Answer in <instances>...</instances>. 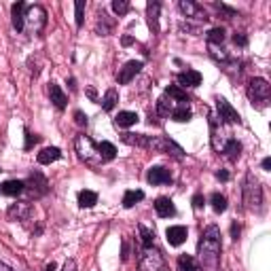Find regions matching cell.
I'll use <instances>...</instances> for the list:
<instances>
[{
    "mask_svg": "<svg viewBox=\"0 0 271 271\" xmlns=\"http://www.w3.org/2000/svg\"><path fill=\"white\" fill-rule=\"evenodd\" d=\"M49 93H51V102L55 104V108L64 110V108H66V102H68V97H66V93L62 91V87H60V85L51 83V87H49Z\"/></svg>",
    "mask_w": 271,
    "mask_h": 271,
    "instance_id": "ffe728a7",
    "label": "cell"
},
{
    "mask_svg": "<svg viewBox=\"0 0 271 271\" xmlns=\"http://www.w3.org/2000/svg\"><path fill=\"white\" fill-rule=\"evenodd\" d=\"M210 55L216 62H227V60H229V53H227L220 45H210Z\"/></svg>",
    "mask_w": 271,
    "mask_h": 271,
    "instance_id": "836d02e7",
    "label": "cell"
},
{
    "mask_svg": "<svg viewBox=\"0 0 271 271\" xmlns=\"http://www.w3.org/2000/svg\"><path fill=\"white\" fill-rule=\"evenodd\" d=\"M167 235V241H169V246H180L187 241V227H182V225H174V227H169V229L165 231Z\"/></svg>",
    "mask_w": 271,
    "mask_h": 271,
    "instance_id": "7c38bea8",
    "label": "cell"
},
{
    "mask_svg": "<svg viewBox=\"0 0 271 271\" xmlns=\"http://www.w3.org/2000/svg\"><path fill=\"white\" fill-rule=\"evenodd\" d=\"M26 3H15L11 7V15H13V28H15L17 32L23 30V21H26Z\"/></svg>",
    "mask_w": 271,
    "mask_h": 271,
    "instance_id": "9a60e30c",
    "label": "cell"
},
{
    "mask_svg": "<svg viewBox=\"0 0 271 271\" xmlns=\"http://www.w3.org/2000/svg\"><path fill=\"white\" fill-rule=\"evenodd\" d=\"M0 271H13L9 265H5V263H0Z\"/></svg>",
    "mask_w": 271,
    "mask_h": 271,
    "instance_id": "bcb514c9",
    "label": "cell"
},
{
    "mask_svg": "<svg viewBox=\"0 0 271 271\" xmlns=\"http://www.w3.org/2000/svg\"><path fill=\"white\" fill-rule=\"evenodd\" d=\"M75 15H77V26H83V19H85V3L83 0H77L75 3Z\"/></svg>",
    "mask_w": 271,
    "mask_h": 271,
    "instance_id": "8d00e7d4",
    "label": "cell"
},
{
    "mask_svg": "<svg viewBox=\"0 0 271 271\" xmlns=\"http://www.w3.org/2000/svg\"><path fill=\"white\" fill-rule=\"evenodd\" d=\"M146 149L172 155L174 159H182V157H184V151L176 144V142H172L169 138H161V136H146Z\"/></svg>",
    "mask_w": 271,
    "mask_h": 271,
    "instance_id": "277c9868",
    "label": "cell"
},
{
    "mask_svg": "<svg viewBox=\"0 0 271 271\" xmlns=\"http://www.w3.org/2000/svg\"><path fill=\"white\" fill-rule=\"evenodd\" d=\"M220 231L218 227L210 225L199 239L197 254H199V269L204 271H218L220 267Z\"/></svg>",
    "mask_w": 271,
    "mask_h": 271,
    "instance_id": "6da1fadb",
    "label": "cell"
},
{
    "mask_svg": "<svg viewBox=\"0 0 271 271\" xmlns=\"http://www.w3.org/2000/svg\"><path fill=\"white\" fill-rule=\"evenodd\" d=\"M172 119L178 121V123H187V121H191V108H189L187 104H180L178 108L172 110Z\"/></svg>",
    "mask_w": 271,
    "mask_h": 271,
    "instance_id": "4316f807",
    "label": "cell"
},
{
    "mask_svg": "<svg viewBox=\"0 0 271 271\" xmlns=\"http://www.w3.org/2000/svg\"><path fill=\"white\" fill-rule=\"evenodd\" d=\"M180 11L184 13V15H187V17H195V19H208V15H206V11L202 9V7H199L197 3H193V0H180Z\"/></svg>",
    "mask_w": 271,
    "mask_h": 271,
    "instance_id": "30bf717a",
    "label": "cell"
},
{
    "mask_svg": "<svg viewBox=\"0 0 271 271\" xmlns=\"http://www.w3.org/2000/svg\"><path fill=\"white\" fill-rule=\"evenodd\" d=\"M216 178H218V180H223V182H227V180H229V172H225V169H220V172H216Z\"/></svg>",
    "mask_w": 271,
    "mask_h": 271,
    "instance_id": "ee69618b",
    "label": "cell"
},
{
    "mask_svg": "<svg viewBox=\"0 0 271 271\" xmlns=\"http://www.w3.org/2000/svg\"><path fill=\"white\" fill-rule=\"evenodd\" d=\"M216 108H218V115L225 123H239V115H237V110L227 102L225 97H218L216 100Z\"/></svg>",
    "mask_w": 271,
    "mask_h": 271,
    "instance_id": "ba28073f",
    "label": "cell"
},
{
    "mask_svg": "<svg viewBox=\"0 0 271 271\" xmlns=\"http://www.w3.org/2000/svg\"><path fill=\"white\" fill-rule=\"evenodd\" d=\"M239 231H241V229H239V225H237V223H233V225H231V237H233V239H237V237H239Z\"/></svg>",
    "mask_w": 271,
    "mask_h": 271,
    "instance_id": "b9f144b4",
    "label": "cell"
},
{
    "mask_svg": "<svg viewBox=\"0 0 271 271\" xmlns=\"http://www.w3.org/2000/svg\"><path fill=\"white\" fill-rule=\"evenodd\" d=\"M97 204V193L93 191H81L79 193V206L81 208H93Z\"/></svg>",
    "mask_w": 271,
    "mask_h": 271,
    "instance_id": "d4e9b609",
    "label": "cell"
},
{
    "mask_svg": "<svg viewBox=\"0 0 271 271\" xmlns=\"http://www.w3.org/2000/svg\"><path fill=\"white\" fill-rule=\"evenodd\" d=\"M75 117H77V123H79V125H85V123H87V117H85L81 110H77V112H75Z\"/></svg>",
    "mask_w": 271,
    "mask_h": 271,
    "instance_id": "ab89813d",
    "label": "cell"
},
{
    "mask_svg": "<svg viewBox=\"0 0 271 271\" xmlns=\"http://www.w3.org/2000/svg\"><path fill=\"white\" fill-rule=\"evenodd\" d=\"M155 210H157V214H159L161 218H169V216H174L176 214V208H174V204L169 202L167 197H159L155 202Z\"/></svg>",
    "mask_w": 271,
    "mask_h": 271,
    "instance_id": "2e32d148",
    "label": "cell"
},
{
    "mask_svg": "<svg viewBox=\"0 0 271 271\" xmlns=\"http://www.w3.org/2000/svg\"><path fill=\"white\" fill-rule=\"evenodd\" d=\"M244 202L248 204L250 210L259 208L261 202H263V191H261V184L252 174L246 176V182H244Z\"/></svg>",
    "mask_w": 271,
    "mask_h": 271,
    "instance_id": "5b68a950",
    "label": "cell"
},
{
    "mask_svg": "<svg viewBox=\"0 0 271 271\" xmlns=\"http://www.w3.org/2000/svg\"><path fill=\"white\" fill-rule=\"evenodd\" d=\"M138 261H140V267L144 269V271H161L163 269V256L159 250H155L153 246L149 248H142L140 256H138Z\"/></svg>",
    "mask_w": 271,
    "mask_h": 271,
    "instance_id": "8992f818",
    "label": "cell"
},
{
    "mask_svg": "<svg viewBox=\"0 0 271 271\" xmlns=\"http://www.w3.org/2000/svg\"><path fill=\"white\" fill-rule=\"evenodd\" d=\"M159 3H149V21H151V28L153 30H157V28H159Z\"/></svg>",
    "mask_w": 271,
    "mask_h": 271,
    "instance_id": "d6a6232c",
    "label": "cell"
},
{
    "mask_svg": "<svg viewBox=\"0 0 271 271\" xmlns=\"http://www.w3.org/2000/svg\"><path fill=\"white\" fill-rule=\"evenodd\" d=\"M55 267H58L55 263H49V265H47V271H55Z\"/></svg>",
    "mask_w": 271,
    "mask_h": 271,
    "instance_id": "7dc6e473",
    "label": "cell"
},
{
    "mask_svg": "<svg viewBox=\"0 0 271 271\" xmlns=\"http://www.w3.org/2000/svg\"><path fill=\"white\" fill-rule=\"evenodd\" d=\"M117 102H119V93H117V89H108L106 95L102 97V102H100V104H102L104 110H112V108L117 106Z\"/></svg>",
    "mask_w": 271,
    "mask_h": 271,
    "instance_id": "f1b7e54d",
    "label": "cell"
},
{
    "mask_svg": "<svg viewBox=\"0 0 271 271\" xmlns=\"http://www.w3.org/2000/svg\"><path fill=\"white\" fill-rule=\"evenodd\" d=\"M146 178H149L151 184H169V182H172V174H169V169H165L161 165L151 167Z\"/></svg>",
    "mask_w": 271,
    "mask_h": 271,
    "instance_id": "8fae6325",
    "label": "cell"
},
{
    "mask_svg": "<svg viewBox=\"0 0 271 271\" xmlns=\"http://www.w3.org/2000/svg\"><path fill=\"white\" fill-rule=\"evenodd\" d=\"M165 95H167L169 100H176V102H180V104H187V102H189L187 91H182L180 87H176V85H169V87L165 89Z\"/></svg>",
    "mask_w": 271,
    "mask_h": 271,
    "instance_id": "cb8c5ba5",
    "label": "cell"
},
{
    "mask_svg": "<svg viewBox=\"0 0 271 271\" xmlns=\"http://www.w3.org/2000/svg\"><path fill=\"white\" fill-rule=\"evenodd\" d=\"M47 26V11L40 5H32L26 9V21H23V30L30 36H38L42 32V28Z\"/></svg>",
    "mask_w": 271,
    "mask_h": 271,
    "instance_id": "7a4b0ae2",
    "label": "cell"
},
{
    "mask_svg": "<svg viewBox=\"0 0 271 271\" xmlns=\"http://www.w3.org/2000/svg\"><path fill=\"white\" fill-rule=\"evenodd\" d=\"M233 40H235V45H239V47H244L246 42H248V38H246L244 34H235V36H233Z\"/></svg>",
    "mask_w": 271,
    "mask_h": 271,
    "instance_id": "f35d334b",
    "label": "cell"
},
{
    "mask_svg": "<svg viewBox=\"0 0 271 271\" xmlns=\"http://www.w3.org/2000/svg\"><path fill=\"white\" fill-rule=\"evenodd\" d=\"M115 123H117V127H132L138 123V115L132 110H123L115 117Z\"/></svg>",
    "mask_w": 271,
    "mask_h": 271,
    "instance_id": "44dd1931",
    "label": "cell"
},
{
    "mask_svg": "<svg viewBox=\"0 0 271 271\" xmlns=\"http://www.w3.org/2000/svg\"><path fill=\"white\" fill-rule=\"evenodd\" d=\"M223 153H225L227 157H229L231 161H235L237 157H239V153H241V144H239L237 140L229 138V140H227V144H225V149H223Z\"/></svg>",
    "mask_w": 271,
    "mask_h": 271,
    "instance_id": "7402d4cb",
    "label": "cell"
},
{
    "mask_svg": "<svg viewBox=\"0 0 271 271\" xmlns=\"http://www.w3.org/2000/svg\"><path fill=\"white\" fill-rule=\"evenodd\" d=\"M75 149H77L79 157H81L85 163H89V165H100V163H104L102 155H100V151H97V144H95V142H93L89 136H77Z\"/></svg>",
    "mask_w": 271,
    "mask_h": 271,
    "instance_id": "3957f363",
    "label": "cell"
},
{
    "mask_svg": "<svg viewBox=\"0 0 271 271\" xmlns=\"http://www.w3.org/2000/svg\"><path fill=\"white\" fill-rule=\"evenodd\" d=\"M178 269L180 271H199V265H197V261L193 259V256L182 254L178 259Z\"/></svg>",
    "mask_w": 271,
    "mask_h": 271,
    "instance_id": "f546056e",
    "label": "cell"
},
{
    "mask_svg": "<svg viewBox=\"0 0 271 271\" xmlns=\"http://www.w3.org/2000/svg\"><path fill=\"white\" fill-rule=\"evenodd\" d=\"M142 199H144V193H142L140 189L127 191V193L123 195V206H125V208H134L138 202H142Z\"/></svg>",
    "mask_w": 271,
    "mask_h": 271,
    "instance_id": "484cf974",
    "label": "cell"
},
{
    "mask_svg": "<svg viewBox=\"0 0 271 271\" xmlns=\"http://www.w3.org/2000/svg\"><path fill=\"white\" fill-rule=\"evenodd\" d=\"M227 32L223 30V28H212V30L208 32V40H210V45H223L225 42V36Z\"/></svg>",
    "mask_w": 271,
    "mask_h": 271,
    "instance_id": "1f68e13d",
    "label": "cell"
},
{
    "mask_svg": "<svg viewBox=\"0 0 271 271\" xmlns=\"http://www.w3.org/2000/svg\"><path fill=\"white\" fill-rule=\"evenodd\" d=\"M26 149H32V144H36L38 142V136H32V134H26Z\"/></svg>",
    "mask_w": 271,
    "mask_h": 271,
    "instance_id": "74e56055",
    "label": "cell"
},
{
    "mask_svg": "<svg viewBox=\"0 0 271 271\" xmlns=\"http://www.w3.org/2000/svg\"><path fill=\"white\" fill-rule=\"evenodd\" d=\"M112 11H115L117 15H125V13L130 11V3H127V0H115V3H112Z\"/></svg>",
    "mask_w": 271,
    "mask_h": 271,
    "instance_id": "d590c367",
    "label": "cell"
},
{
    "mask_svg": "<svg viewBox=\"0 0 271 271\" xmlns=\"http://www.w3.org/2000/svg\"><path fill=\"white\" fill-rule=\"evenodd\" d=\"M26 189H30L34 197L45 195V193H47V180H45V176H42L40 172H34L32 178H30V182L26 184Z\"/></svg>",
    "mask_w": 271,
    "mask_h": 271,
    "instance_id": "4fadbf2b",
    "label": "cell"
},
{
    "mask_svg": "<svg viewBox=\"0 0 271 271\" xmlns=\"http://www.w3.org/2000/svg\"><path fill=\"white\" fill-rule=\"evenodd\" d=\"M142 70V62H136V60H132V62H127L121 70H119V75H117V81L121 83V85H125V83H130L138 72Z\"/></svg>",
    "mask_w": 271,
    "mask_h": 271,
    "instance_id": "9c48e42d",
    "label": "cell"
},
{
    "mask_svg": "<svg viewBox=\"0 0 271 271\" xmlns=\"http://www.w3.org/2000/svg\"><path fill=\"white\" fill-rule=\"evenodd\" d=\"M62 271H79V269H77V263L75 261H66V265H64Z\"/></svg>",
    "mask_w": 271,
    "mask_h": 271,
    "instance_id": "60d3db41",
    "label": "cell"
},
{
    "mask_svg": "<svg viewBox=\"0 0 271 271\" xmlns=\"http://www.w3.org/2000/svg\"><path fill=\"white\" fill-rule=\"evenodd\" d=\"M23 191H26V182L23 180H7L3 187H0V193H3V195H11V197H17Z\"/></svg>",
    "mask_w": 271,
    "mask_h": 271,
    "instance_id": "ac0fdd59",
    "label": "cell"
},
{
    "mask_svg": "<svg viewBox=\"0 0 271 271\" xmlns=\"http://www.w3.org/2000/svg\"><path fill=\"white\" fill-rule=\"evenodd\" d=\"M172 110H174V104H172V100H167V95H161L157 100V112H159V117H169Z\"/></svg>",
    "mask_w": 271,
    "mask_h": 271,
    "instance_id": "603a6c76",
    "label": "cell"
},
{
    "mask_svg": "<svg viewBox=\"0 0 271 271\" xmlns=\"http://www.w3.org/2000/svg\"><path fill=\"white\" fill-rule=\"evenodd\" d=\"M62 157V151L60 149H55V146H49V149H42L40 153H38V163H42V165H49V163H53V161H58Z\"/></svg>",
    "mask_w": 271,
    "mask_h": 271,
    "instance_id": "d6986e66",
    "label": "cell"
},
{
    "mask_svg": "<svg viewBox=\"0 0 271 271\" xmlns=\"http://www.w3.org/2000/svg\"><path fill=\"white\" fill-rule=\"evenodd\" d=\"M210 204H212V208H214V212H225L227 210V197L225 195H220V193H212V197H210Z\"/></svg>",
    "mask_w": 271,
    "mask_h": 271,
    "instance_id": "4dcf8cb0",
    "label": "cell"
},
{
    "mask_svg": "<svg viewBox=\"0 0 271 271\" xmlns=\"http://www.w3.org/2000/svg\"><path fill=\"white\" fill-rule=\"evenodd\" d=\"M204 206V197L202 195H195L193 197V208H202Z\"/></svg>",
    "mask_w": 271,
    "mask_h": 271,
    "instance_id": "7bdbcfd3",
    "label": "cell"
},
{
    "mask_svg": "<svg viewBox=\"0 0 271 271\" xmlns=\"http://www.w3.org/2000/svg\"><path fill=\"white\" fill-rule=\"evenodd\" d=\"M138 231H140V235H142V246H144V248L153 246V237H155L153 231H149L144 225H140V227H138Z\"/></svg>",
    "mask_w": 271,
    "mask_h": 271,
    "instance_id": "e575fe53",
    "label": "cell"
},
{
    "mask_svg": "<svg viewBox=\"0 0 271 271\" xmlns=\"http://www.w3.org/2000/svg\"><path fill=\"white\" fill-rule=\"evenodd\" d=\"M263 169H265V172H269V169H271V159H269V157H265V159H263Z\"/></svg>",
    "mask_w": 271,
    "mask_h": 271,
    "instance_id": "f6af8a7d",
    "label": "cell"
},
{
    "mask_svg": "<svg viewBox=\"0 0 271 271\" xmlns=\"http://www.w3.org/2000/svg\"><path fill=\"white\" fill-rule=\"evenodd\" d=\"M271 93V87L265 79H252L248 83V97L252 102H267Z\"/></svg>",
    "mask_w": 271,
    "mask_h": 271,
    "instance_id": "52a82bcc",
    "label": "cell"
},
{
    "mask_svg": "<svg viewBox=\"0 0 271 271\" xmlns=\"http://www.w3.org/2000/svg\"><path fill=\"white\" fill-rule=\"evenodd\" d=\"M30 214H32V208L28 202H17L9 208V218H13V220H26Z\"/></svg>",
    "mask_w": 271,
    "mask_h": 271,
    "instance_id": "5bb4252c",
    "label": "cell"
},
{
    "mask_svg": "<svg viewBox=\"0 0 271 271\" xmlns=\"http://www.w3.org/2000/svg\"><path fill=\"white\" fill-rule=\"evenodd\" d=\"M178 83L182 87H197V85L202 83V75H199L197 70H184V72L178 75Z\"/></svg>",
    "mask_w": 271,
    "mask_h": 271,
    "instance_id": "e0dca14e",
    "label": "cell"
},
{
    "mask_svg": "<svg viewBox=\"0 0 271 271\" xmlns=\"http://www.w3.org/2000/svg\"><path fill=\"white\" fill-rule=\"evenodd\" d=\"M97 151H100V155H102L104 161H110V159L117 157V149H115V144H110V142H100Z\"/></svg>",
    "mask_w": 271,
    "mask_h": 271,
    "instance_id": "83f0119b",
    "label": "cell"
}]
</instances>
